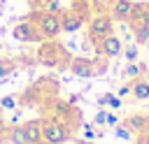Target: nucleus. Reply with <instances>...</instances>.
<instances>
[{
  "label": "nucleus",
  "instance_id": "23",
  "mask_svg": "<svg viewBox=\"0 0 149 144\" xmlns=\"http://www.w3.org/2000/svg\"><path fill=\"white\" fill-rule=\"evenodd\" d=\"M121 121H119V116L114 114V111H107V121H105V125H109V128H114V125H119Z\"/></svg>",
  "mask_w": 149,
  "mask_h": 144
},
{
  "label": "nucleus",
  "instance_id": "3",
  "mask_svg": "<svg viewBox=\"0 0 149 144\" xmlns=\"http://www.w3.org/2000/svg\"><path fill=\"white\" fill-rule=\"evenodd\" d=\"M12 37H14L16 42H30V44H33V42H44L42 35H40V30H37V26L33 23V19H23V21L14 23Z\"/></svg>",
  "mask_w": 149,
  "mask_h": 144
},
{
  "label": "nucleus",
  "instance_id": "9",
  "mask_svg": "<svg viewBox=\"0 0 149 144\" xmlns=\"http://www.w3.org/2000/svg\"><path fill=\"white\" fill-rule=\"evenodd\" d=\"M133 9H135L133 0H114L109 12H112V19H116V21H130Z\"/></svg>",
  "mask_w": 149,
  "mask_h": 144
},
{
  "label": "nucleus",
  "instance_id": "11",
  "mask_svg": "<svg viewBox=\"0 0 149 144\" xmlns=\"http://www.w3.org/2000/svg\"><path fill=\"white\" fill-rule=\"evenodd\" d=\"M130 93H133L135 100H149V81H144V79L133 81L130 84Z\"/></svg>",
  "mask_w": 149,
  "mask_h": 144
},
{
  "label": "nucleus",
  "instance_id": "6",
  "mask_svg": "<svg viewBox=\"0 0 149 144\" xmlns=\"http://www.w3.org/2000/svg\"><path fill=\"white\" fill-rule=\"evenodd\" d=\"M81 26H84V16L79 12L68 9V12L61 14V28H63V33H77Z\"/></svg>",
  "mask_w": 149,
  "mask_h": 144
},
{
  "label": "nucleus",
  "instance_id": "25",
  "mask_svg": "<svg viewBox=\"0 0 149 144\" xmlns=\"http://www.w3.org/2000/svg\"><path fill=\"white\" fill-rule=\"evenodd\" d=\"M0 144H7V130L0 125Z\"/></svg>",
  "mask_w": 149,
  "mask_h": 144
},
{
  "label": "nucleus",
  "instance_id": "17",
  "mask_svg": "<svg viewBox=\"0 0 149 144\" xmlns=\"http://www.w3.org/2000/svg\"><path fill=\"white\" fill-rule=\"evenodd\" d=\"M114 135H116L119 139H126V142H130V139H133V130H130L128 125H123V123L114 125Z\"/></svg>",
  "mask_w": 149,
  "mask_h": 144
},
{
  "label": "nucleus",
  "instance_id": "12",
  "mask_svg": "<svg viewBox=\"0 0 149 144\" xmlns=\"http://www.w3.org/2000/svg\"><path fill=\"white\" fill-rule=\"evenodd\" d=\"M130 19H135V26H149V5H135Z\"/></svg>",
  "mask_w": 149,
  "mask_h": 144
},
{
  "label": "nucleus",
  "instance_id": "15",
  "mask_svg": "<svg viewBox=\"0 0 149 144\" xmlns=\"http://www.w3.org/2000/svg\"><path fill=\"white\" fill-rule=\"evenodd\" d=\"M14 70H16V60H12V58H2V60H0V81L7 79Z\"/></svg>",
  "mask_w": 149,
  "mask_h": 144
},
{
  "label": "nucleus",
  "instance_id": "21",
  "mask_svg": "<svg viewBox=\"0 0 149 144\" xmlns=\"http://www.w3.org/2000/svg\"><path fill=\"white\" fill-rule=\"evenodd\" d=\"M105 121H107V109L100 107V109L95 111V116H93V125H105Z\"/></svg>",
  "mask_w": 149,
  "mask_h": 144
},
{
  "label": "nucleus",
  "instance_id": "22",
  "mask_svg": "<svg viewBox=\"0 0 149 144\" xmlns=\"http://www.w3.org/2000/svg\"><path fill=\"white\" fill-rule=\"evenodd\" d=\"M100 132H95V128H93V123H84V137L86 139H95Z\"/></svg>",
  "mask_w": 149,
  "mask_h": 144
},
{
  "label": "nucleus",
  "instance_id": "13",
  "mask_svg": "<svg viewBox=\"0 0 149 144\" xmlns=\"http://www.w3.org/2000/svg\"><path fill=\"white\" fill-rule=\"evenodd\" d=\"M98 105L100 107H109V109H119L121 107V98L116 93H105V95L98 98Z\"/></svg>",
  "mask_w": 149,
  "mask_h": 144
},
{
  "label": "nucleus",
  "instance_id": "7",
  "mask_svg": "<svg viewBox=\"0 0 149 144\" xmlns=\"http://www.w3.org/2000/svg\"><path fill=\"white\" fill-rule=\"evenodd\" d=\"M70 70H72V74L84 77V79H88V77H93L98 72L95 65H93V60H88V58H72L70 60Z\"/></svg>",
  "mask_w": 149,
  "mask_h": 144
},
{
  "label": "nucleus",
  "instance_id": "1",
  "mask_svg": "<svg viewBox=\"0 0 149 144\" xmlns=\"http://www.w3.org/2000/svg\"><path fill=\"white\" fill-rule=\"evenodd\" d=\"M33 23L37 26V30H40V35H42V39L47 42V39H56L61 33H63V28H61V14H54V12H33Z\"/></svg>",
  "mask_w": 149,
  "mask_h": 144
},
{
  "label": "nucleus",
  "instance_id": "19",
  "mask_svg": "<svg viewBox=\"0 0 149 144\" xmlns=\"http://www.w3.org/2000/svg\"><path fill=\"white\" fill-rule=\"evenodd\" d=\"M123 74H126L128 79H135V77L142 74V65H137V63H128V67L123 70Z\"/></svg>",
  "mask_w": 149,
  "mask_h": 144
},
{
  "label": "nucleus",
  "instance_id": "26",
  "mask_svg": "<svg viewBox=\"0 0 149 144\" xmlns=\"http://www.w3.org/2000/svg\"><path fill=\"white\" fill-rule=\"evenodd\" d=\"M142 144H149V137H147V139H144V142H142Z\"/></svg>",
  "mask_w": 149,
  "mask_h": 144
},
{
  "label": "nucleus",
  "instance_id": "18",
  "mask_svg": "<svg viewBox=\"0 0 149 144\" xmlns=\"http://www.w3.org/2000/svg\"><path fill=\"white\" fill-rule=\"evenodd\" d=\"M135 39L137 44H144L149 39V26H135Z\"/></svg>",
  "mask_w": 149,
  "mask_h": 144
},
{
  "label": "nucleus",
  "instance_id": "16",
  "mask_svg": "<svg viewBox=\"0 0 149 144\" xmlns=\"http://www.w3.org/2000/svg\"><path fill=\"white\" fill-rule=\"evenodd\" d=\"M7 142H12V144H26V142H23V128H21V125L9 128V130H7Z\"/></svg>",
  "mask_w": 149,
  "mask_h": 144
},
{
  "label": "nucleus",
  "instance_id": "20",
  "mask_svg": "<svg viewBox=\"0 0 149 144\" xmlns=\"http://www.w3.org/2000/svg\"><path fill=\"white\" fill-rule=\"evenodd\" d=\"M121 53L128 58V63H135V60H137V44H130V46H126Z\"/></svg>",
  "mask_w": 149,
  "mask_h": 144
},
{
  "label": "nucleus",
  "instance_id": "24",
  "mask_svg": "<svg viewBox=\"0 0 149 144\" xmlns=\"http://www.w3.org/2000/svg\"><path fill=\"white\" fill-rule=\"evenodd\" d=\"M128 93H130V86H121V88L116 91V95H119V98H123V95H128Z\"/></svg>",
  "mask_w": 149,
  "mask_h": 144
},
{
  "label": "nucleus",
  "instance_id": "2",
  "mask_svg": "<svg viewBox=\"0 0 149 144\" xmlns=\"http://www.w3.org/2000/svg\"><path fill=\"white\" fill-rule=\"evenodd\" d=\"M68 139H70V130L58 118L42 121V142H47V144H65Z\"/></svg>",
  "mask_w": 149,
  "mask_h": 144
},
{
  "label": "nucleus",
  "instance_id": "10",
  "mask_svg": "<svg viewBox=\"0 0 149 144\" xmlns=\"http://www.w3.org/2000/svg\"><path fill=\"white\" fill-rule=\"evenodd\" d=\"M58 46L54 44H44L40 51H37V60L44 63V65H58V53H56Z\"/></svg>",
  "mask_w": 149,
  "mask_h": 144
},
{
  "label": "nucleus",
  "instance_id": "14",
  "mask_svg": "<svg viewBox=\"0 0 149 144\" xmlns=\"http://www.w3.org/2000/svg\"><path fill=\"white\" fill-rule=\"evenodd\" d=\"M16 105H19V95H14V93L0 98V111H12V109H16Z\"/></svg>",
  "mask_w": 149,
  "mask_h": 144
},
{
  "label": "nucleus",
  "instance_id": "27",
  "mask_svg": "<svg viewBox=\"0 0 149 144\" xmlns=\"http://www.w3.org/2000/svg\"><path fill=\"white\" fill-rule=\"evenodd\" d=\"M144 44H147V49H149V39H147V42H144Z\"/></svg>",
  "mask_w": 149,
  "mask_h": 144
},
{
  "label": "nucleus",
  "instance_id": "28",
  "mask_svg": "<svg viewBox=\"0 0 149 144\" xmlns=\"http://www.w3.org/2000/svg\"><path fill=\"white\" fill-rule=\"evenodd\" d=\"M37 144H47V142H37Z\"/></svg>",
  "mask_w": 149,
  "mask_h": 144
},
{
  "label": "nucleus",
  "instance_id": "4",
  "mask_svg": "<svg viewBox=\"0 0 149 144\" xmlns=\"http://www.w3.org/2000/svg\"><path fill=\"white\" fill-rule=\"evenodd\" d=\"M112 33V16H107V14H98V16H93L91 21H88V35H91V39L93 42H100L105 35H109Z\"/></svg>",
  "mask_w": 149,
  "mask_h": 144
},
{
  "label": "nucleus",
  "instance_id": "8",
  "mask_svg": "<svg viewBox=\"0 0 149 144\" xmlns=\"http://www.w3.org/2000/svg\"><path fill=\"white\" fill-rule=\"evenodd\" d=\"M21 128H23V142H26V144H37V142H42V121L33 118V121H26Z\"/></svg>",
  "mask_w": 149,
  "mask_h": 144
},
{
  "label": "nucleus",
  "instance_id": "29",
  "mask_svg": "<svg viewBox=\"0 0 149 144\" xmlns=\"http://www.w3.org/2000/svg\"><path fill=\"white\" fill-rule=\"evenodd\" d=\"M0 49H2V44H0Z\"/></svg>",
  "mask_w": 149,
  "mask_h": 144
},
{
  "label": "nucleus",
  "instance_id": "5",
  "mask_svg": "<svg viewBox=\"0 0 149 144\" xmlns=\"http://www.w3.org/2000/svg\"><path fill=\"white\" fill-rule=\"evenodd\" d=\"M98 51L105 56V58H116V56H121V51H123V44H121V39L116 37V35H105L100 42H98Z\"/></svg>",
  "mask_w": 149,
  "mask_h": 144
}]
</instances>
